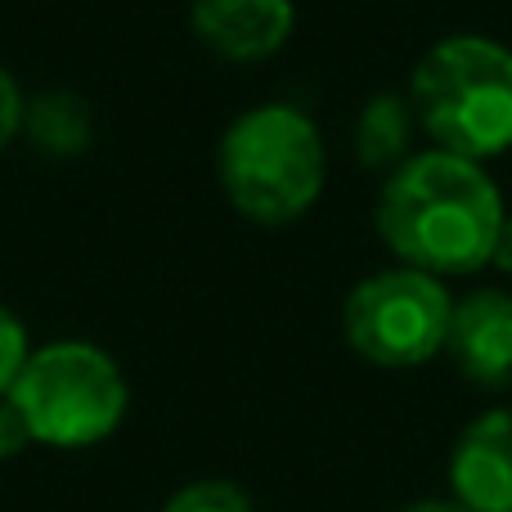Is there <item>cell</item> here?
<instances>
[{
  "instance_id": "obj_1",
  "label": "cell",
  "mask_w": 512,
  "mask_h": 512,
  "mask_svg": "<svg viewBox=\"0 0 512 512\" xmlns=\"http://www.w3.org/2000/svg\"><path fill=\"white\" fill-rule=\"evenodd\" d=\"M504 216V194L486 162L423 149L382 176L373 230L400 265L436 279H463L490 265Z\"/></svg>"
},
{
  "instance_id": "obj_11",
  "label": "cell",
  "mask_w": 512,
  "mask_h": 512,
  "mask_svg": "<svg viewBox=\"0 0 512 512\" xmlns=\"http://www.w3.org/2000/svg\"><path fill=\"white\" fill-rule=\"evenodd\" d=\"M162 512H256V508L234 481H194V486L176 490Z\"/></svg>"
},
{
  "instance_id": "obj_12",
  "label": "cell",
  "mask_w": 512,
  "mask_h": 512,
  "mask_svg": "<svg viewBox=\"0 0 512 512\" xmlns=\"http://www.w3.org/2000/svg\"><path fill=\"white\" fill-rule=\"evenodd\" d=\"M32 360V342H27L23 319L9 306H0V396H9L23 373V364Z\"/></svg>"
},
{
  "instance_id": "obj_14",
  "label": "cell",
  "mask_w": 512,
  "mask_h": 512,
  "mask_svg": "<svg viewBox=\"0 0 512 512\" xmlns=\"http://www.w3.org/2000/svg\"><path fill=\"white\" fill-rule=\"evenodd\" d=\"M27 445H36V436H32V427H27L23 409H18L9 396H0V463L18 459Z\"/></svg>"
},
{
  "instance_id": "obj_10",
  "label": "cell",
  "mask_w": 512,
  "mask_h": 512,
  "mask_svg": "<svg viewBox=\"0 0 512 512\" xmlns=\"http://www.w3.org/2000/svg\"><path fill=\"white\" fill-rule=\"evenodd\" d=\"M23 140L45 158H81L95 140V113L72 90H41L27 95L23 113Z\"/></svg>"
},
{
  "instance_id": "obj_6",
  "label": "cell",
  "mask_w": 512,
  "mask_h": 512,
  "mask_svg": "<svg viewBox=\"0 0 512 512\" xmlns=\"http://www.w3.org/2000/svg\"><path fill=\"white\" fill-rule=\"evenodd\" d=\"M445 355L454 360L463 382L481 391L512 387V292L508 288H472L454 297Z\"/></svg>"
},
{
  "instance_id": "obj_15",
  "label": "cell",
  "mask_w": 512,
  "mask_h": 512,
  "mask_svg": "<svg viewBox=\"0 0 512 512\" xmlns=\"http://www.w3.org/2000/svg\"><path fill=\"white\" fill-rule=\"evenodd\" d=\"M490 270L512 274V216H504V225H499V234H495V248H490Z\"/></svg>"
},
{
  "instance_id": "obj_7",
  "label": "cell",
  "mask_w": 512,
  "mask_h": 512,
  "mask_svg": "<svg viewBox=\"0 0 512 512\" xmlns=\"http://www.w3.org/2000/svg\"><path fill=\"white\" fill-rule=\"evenodd\" d=\"M194 36L225 63H265L297 32L292 0H189Z\"/></svg>"
},
{
  "instance_id": "obj_16",
  "label": "cell",
  "mask_w": 512,
  "mask_h": 512,
  "mask_svg": "<svg viewBox=\"0 0 512 512\" xmlns=\"http://www.w3.org/2000/svg\"><path fill=\"white\" fill-rule=\"evenodd\" d=\"M400 512H472V508H463L459 499H418V504H409V508H400Z\"/></svg>"
},
{
  "instance_id": "obj_5",
  "label": "cell",
  "mask_w": 512,
  "mask_h": 512,
  "mask_svg": "<svg viewBox=\"0 0 512 512\" xmlns=\"http://www.w3.org/2000/svg\"><path fill=\"white\" fill-rule=\"evenodd\" d=\"M454 297L445 279L414 265H391L346 292L342 333L360 360L378 369H418L445 351Z\"/></svg>"
},
{
  "instance_id": "obj_8",
  "label": "cell",
  "mask_w": 512,
  "mask_h": 512,
  "mask_svg": "<svg viewBox=\"0 0 512 512\" xmlns=\"http://www.w3.org/2000/svg\"><path fill=\"white\" fill-rule=\"evenodd\" d=\"M450 490L472 512H512V405L463 427L450 454Z\"/></svg>"
},
{
  "instance_id": "obj_3",
  "label": "cell",
  "mask_w": 512,
  "mask_h": 512,
  "mask_svg": "<svg viewBox=\"0 0 512 512\" xmlns=\"http://www.w3.org/2000/svg\"><path fill=\"white\" fill-rule=\"evenodd\" d=\"M405 95L432 149L472 162L512 149V50L495 36H441L418 59Z\"/></svg>"
},
{
  "instance_id": "obj_2",
  "label": "cell",
  "mask_w": 512,
  "mask_h": 512,
  "mask_svg": "<svg viewBox=\"0 0 512 512\" xmlns=\"http://www.w3.org/2000/svg\"><path fill=\"white\" fill-rule=\"evenodd\" d=\"M216 180L243 221L265 230L301 221L328 185V149L315 117L283 99L239 113L216 149Z\"/></svg>"
},
{
  "instance_id": "obj_9",
  "label": "cell",
  "mask_w": 512,
  "mask_h": 512,
  "mask_svg": "<svg viewBox=\"0 0 512 512\" xmlns=\"http://www.w3.org/2000/svg\"><path fill=\"white\" fill-rule=\"evenodd\" d=\"M414 108H409V95H396V90H382L369 104L355 113V131H351V149L355 162L373 176H387L400 162L414 153Z\"/></svg>"
},
{
  "instance_id": "obj_4",
  "label": "cell",
  "mask_w": 512,
  "mask_h": 512,
  "mask_svg": "<svg viewBox=\"0 0 512 512\" xmlns=\"http://www.w3.org/2000/svg\"><path fill=\"white\" fill-rule=\"evenodd\" d=\"M9 400L23 409L36 445L90 450L122 427L131 387L122 378V364L104 346L63 337V342L36 346Z\"/></svg>"
},
{
  "instance_id": "obj_13",
  "label": "cell",
  "mask_w": 512,
  "mask_h": 512,
  "mask_svg": "<svg viewBox=\"0 0 512 512\" xmlns=\"http://www.w3.org/2000/svg\"><path fill=\"white\" fill-rule=\"evenodd\" d=\"M23 113H27V95L5 68H0V153L9 144L23 140Z\"/></svg>"
}]
</instances>
